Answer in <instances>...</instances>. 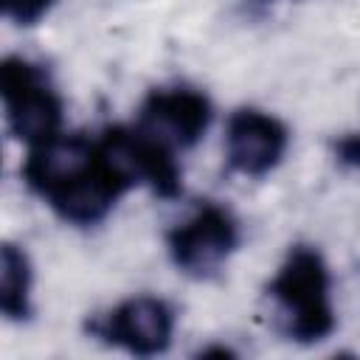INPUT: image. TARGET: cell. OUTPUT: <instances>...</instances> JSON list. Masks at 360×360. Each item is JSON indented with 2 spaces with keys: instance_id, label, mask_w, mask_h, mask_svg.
<instances>
[{
  "instance_id": "2",
  "label": "cell",
  "mask_w": 360,
  "mask_h": 360,
  "mask_svg": "<svg viewBox=\"0 0 360 360\" xmlns=\"http://www.w3.org/2000/svg\"><path fill=\"white\" fill-rule=\"evenodd\" d=\"M0 96L14 138L39 146L62 132V96L48 70L22 56H6L0 65Z\"/></svg>"
},
{
  "instance_id": "5",
  "label": "cell",
  "mask_w": 360,
  "mask_h": 360,
  "mask_svg": "<svg viewBox=\"0 0 360 360\" xmlns=\"http://www.w3.org/2000/svg\"><path fill=\"white\" fill-rule=\"evenodd\" d=\"M87 332L138 357L163 354L174 335V309L163 298L135 295L93 318L87 323Z\"/></svg>"
},
{
  "instance_id": "10",
  "label": "cell",
  "mask_w": 360,
  "mask_h": 360,
  "mask_svg": "<svg viewBox=\"0 0 360 360\" xmlns=\"http://www.w3.org/2000/svg\"><path fill=\"white\" fill-rule=\"evenodd\" d=\"M335 155L343 166H354L360 169V135L352 132V135H343L338 143H335Z\"/></svg>"
},
{
  "instance_id": "9",
  "label": "cell",
  "mask_w": 360,
  "mask_h": 360,
  "mask_svg": "<svg viewBox=\"0 0 360 360\" xmlns=\"http://www.w3.org/2000/svg\"><path fill=\"white\" fill-rule=\"evenodd\" d=\"M0 6H3V14L11 22L34 25V22H39L56 6V0H0Z\"/></svg>"
},
{
  "instance_id": "3",
  "label": "cell",
  "mask_w": 360,
  "mask_h": 360,
  "mask_svg": "<svg viewBox=\"0 0 360 360\" xmlns=\"http://www.w3.org/2000/svg\"><path fill=\"white\" fill-rule=\"evenodd\" d=\"M239 245V222L219 202H200L197 211L166 233L172 262L194 276H214Z\"/></svg>"
},
{
  "instance_id": "4",
  "label": "cell",
  "mask_w": 360,
  "mask_h": 360,
  "mask_svg": "<svg viewBox=\"0 0 360 360\" xmlns=\"http://www.w3.org/2000/svg\"><path fill=\"white\" fill-rule=\"evenodd\" d=\"M98 146L110 158V163L129 180V186L146 183L163 200H172L183 191V172L177 166L174 149L146 135L138 124L107 127L98 135Z\"/></svg>"
},
{
  "instance_id": "8",
  "label": "cell",
  "mask_w": 360,
  "mask_h": 360,
  "mask_svg": "<svg viewBox=\"0 0 360 360\" xmlns=\"http://www.w3.org/2000/svg\"><path fill=\"white\" fill-rule=\"evenodd\" d=\"M0 309L8 321H25L31 315V262L11 242L0 250Z\"/></svg>"
},
{
  "instance_id": "6",
  "label": "cell",
  "mask_w": 360,
  "mask_h": 360,
  "mask_svg": "<svg viewBox=\"0 0 360 360\" xmlns=\"http://www.w3.org/2000/svg\"><path fill=\"white\" fill-rule=\"evenodd\" d=\"M214 107L211 98L197 87H158L152 90L138 110V127L169 149H191L202 141L211 127Z\"/></svg>"
},
{
  "instance_id": "1",
  "label": "cell",
  "mask_w": 360,
  "mask_h": 360,
  "mask_svg": "<svg viewBox=\"0 0 360 360\" xmlns=\"http://www.w3.org/2000/svg\"><path fill=\"white\" fill-rule=\"evenodd\" d=\"M329 290L332 276L323 256L309 245H295L267 284V295L276 301L281 329L290 340L321 343L335 332L338 321Z\"/></svg>"
},
{
  "instance_id": "7",
  "label": "cell",
  "mask_w": 360,
  "mask_h": 360,
  "mask_svg": "<svg viewBox=\"0 0 360 360\" xmlns=\"http://www.w3.org/2000/svg\"><path fill=\"white\" fill-rule=\"evenodd\" d=\"M290 143L287 127L256 107H239L231 112L225 127V155L228 166L248 177H264L270 174Z\"/></svg>"
},
{
  "instance_id": "11",
  "label": "cell",
  "mask_w": 360,
  "mask_h": 360,
  "mask_svg": "<svg viewBox=\"0 0 360 360\" xmlns=\"http://www.w3.org/2000/svg\"><path fill=\"white\" fill-rule=\"evenodd\" d=\"M214 354H219V357H233V352L225 349V346H208V349L200 352V357H214Z\"/></svg>"
}]
</instances>
